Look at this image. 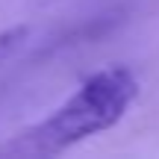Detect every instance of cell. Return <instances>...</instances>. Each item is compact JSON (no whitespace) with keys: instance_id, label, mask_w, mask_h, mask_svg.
Instances as JSON below:
<instances>
[{"instance_id":"6da1fadb","label":"cell","mask_w":159,"mask_h":159,"mask_svg":"<svg viewBox=\"0 0 159 159\" xmlns=\"http://www.w3.org/2000/svg\"><path fill=\"white\" fill-rule=\"evenodd\" d=\"M139 97V80L124 65H109L91 74L83 85L56 106L44 121L18 133L9 144L12 153L24 156H56L85 142L89 136L115 127Z\"/></svg>"},{"instance_id":"7a4b0ae2","label":"cell","mask_w":159,"mask_h":159,"mask_svg":"<svg viewBox=\"0 0 159 159\" xmlns=\"http://www.w3.org/2000/svg\"><path fill=\"white\" fill-rule=\"evenodd\" d=\"M24 39H27V27H12V30H3L0 33V65L21 47Z\"/></svg>"}]
</instances>
